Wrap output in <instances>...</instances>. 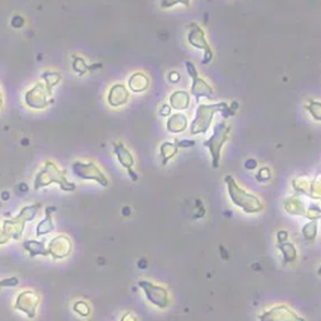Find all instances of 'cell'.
<instances>
[{
  "instance_id": "obj_16",
  "label": "cell",
  "mask_w": 321,
  "mask_h": 321,
  "mask_svg": "<svg viewBox=\"0 0 321 321\" xmlns=\"http://www.w3.org/2000/svg\"><path fill=\"white\" fill-rule=\"evenodd\" d=\"M23 247H24L25 251L29 252L31 257L34 256H49V250L48 247H46V243L40 242V241H34V240H28L23 243Z\"/></svg>"
},
{
  "instance_id": "obj_17",
  "label": "cell",
  "mask_w": 321,
  "mask_h": 321,
  "mask_svg": "<svg viewBox=\"0 0 321 321\" xmlns=\"http://www.w3.org/2000/svg\"><path fill=\"white\" fill-rule=\"evenodd\" d=\"M171 107L177 111H183L190 106V94L185 91H176L170 97Z\"/></svg>"
},
{
  "instance_id": "obj_12",
  "label": "cell",
  "mask_w": 321,
  "mask_h": 321,
  "mask_svg": "<svg viewBox=\"0 0 321 321\" xmlns=\"http://www.w3.org/2000/svg\"><path fill=\"white\" fill-rule=\"evenodd\" d=\"M113 149H114L117 160H118L119 163L122 164V167L126 168L128 172L132 171V168H133L134 166V157L133 155L130 153L129 149L121 142H113Z\"/></svg>"
},
{
  "instance_id": "obj_21",
  "label": "cell",
  "mask_w": 321,
  "mask_h": 321,
  "mask_svg": "<svg viewBox=\"0 0 321 321\" xmlns=\"http://www.w3.org/2000/svg\"><path fill=\"white\" fill-rule=\"evenodd\" d=\"M73 310L78 314L79 316H89L91 314V306H89L88 303H85L83 300H79L77 303H74V306H73Z\"/></svg>"
},
{
  "instance_id": "obj_28",
  "label": "cell",
  "mask_w": 321,
  "mask_h": 321,
  "mask_svg": "<svg viewBox=\"0 0 321 321\" xmlns=\"http://www.w3.org/2000/svg\"><path fill=\"white\" fill-rule=\"evenodd\" d=\"M170 80H171V82H173V83L178 82V80H179V74H178V73H176V72L171 73V74H170Z\"/></svg>"
},
{
  "instance_id": "obj_18",
  "label": "cell",
  "mask_w": 321,
  "mask_h": 321,
  "mask_svg": "<svg viewBox=\"0 0 321 321\" xmlns=\"http://www.w3.org/2000/svg\"><path fill=\"white\" fill-rule=\"evenodd\" d=\"M148 87V78L145 76H143L142 73H136L133 76L130 77L129 79V88L133 92H143L147 89Z\"/></svg>"
},
{
  "instance_id": "obj_11",
  "label": "cell",
  "mask_w": 321,
  "mask_h": 321,
  "mask_svg": "<svg viewBox=\"0 0 321 321\" xmlns=\"http://www.w3.org/2000/svg\"><path fill=\"white\" fill-rule=\"evenodd\" d=\"M27 104L33 109H43L47 107V93L44 91V87L38 84L33 89L28 92L25 96Z\"/></svg>"
},
{
  "instance_id": "obj_30",
  "label": "cell",
  "mask_w": 321,
  "mask_h": 321,
  "mask_svg": "<svg viewBox=\"0 0 321 321\" xmlns=\"http://www.w3.org/2000/svg\"><path fill=\"white\" fill-rule=\"evenodd\" d=\"M3 106V97H1V92H0V108Z\"/></svg>"
},
{
  "instance_id": "obj_7",
  "label": "cell",
  "mask_w": 321,
  "mask_h": 321,
  "mask_svg": "<svg viewBox=\"0 0 321 321\" xmlns=\"http://www.w3.org/2000/svg\"><path fill=\"white\" fill-rule=\"evenodd\" d=\"M187 40L192 47H194V48L197 49H201V50L205 52L202 61L203 64H209V62L212 61L213 53L212 50H211V47H209V42L206 40L205 32H203V29L200 25H197L196 23H191V24L188 25Z\"/></svg>"
},
{
  "instance_id": "obj_10",
  "label": "cell",
  "mask_w": 321,
  "mask_h": 321,
  "mask_svg": "<svg viewBox=\"0 0 321 321\" xmlns=\"http://www.w3.org/2000/svg\"><path fill=\"white\" fill-rule=\"evenodd\" d=\"M48 250L49 256H52L55 260H62V258L68 257L72 254L73 243L67 235H58L50 241Z\"/></svg>"
},
{
  "instance_id": "obj_25",
  "label": "cell",
  "mask_w": 321,
  "mask_h": 321,
  "mask_svg": "<svg viewBox=\"0 0 321 321\" xmlns=\"http://www.w3.org/2000/svg\"><path fill=\"white\" fill-rule=\"evenodd\" d=\"M121 321H138V320H137V318L132 314V312H126L125 315L122 316Z\"/></svg>"
},
{
  "instance_id": "obj_9",
  "label": "cell",
  "mask_w": 321,
  "mask_h": 321,
  "mask_svg": "<svg viewBox=\"0 0 321 321\" xmlns=\"http://www.w3.org/2000/svg\"><path fill=\"white\" fill-rule=\"evenodd\" d=\"M186 68H187V72L188 74H190V77L192 78L191 91L192 94L196 97L197 102H200V99L202 97L212 98L213 97L212 87H211L205 79L200 78L198 73H197L196 67H194V64L191 63V62H186Z\"/></svg>"
},
{
  "instance_id": "obj_19",
  "label": "cell",
  "mask_w": 321,
  "mask_h": 321,
  "mask_svg": "<svg viewBox=\"0 0 321 321\" xmlns=\"http://www.w3.org/2000/svg\"><path fill=\"white\" fill-rule=\"evenodd\" d=\"M177 147H178V145H177L176 143H171V142H164L160 144V156H162V158H163L164 164H166L167 162L171 160V158H173L175 156H176Z\"/></svg>"
},
{
  "instance_id": "obj_27",
  "label": "cell",
  "mask_w": 321,
  "mask_h": 321,
  "mask_svg": "<svg viewBox=\"0 0 321 321\" xmlns=\"http://www.w3.org/2000/svg\"><path fill=\"white\" fill-rule=\"evenodd\" d=\"M178 147H191V145L194 144L193 141H181V142L176 143Z\"/></svg>"
},
{
  "instance_id": "obj_24",
  "label": "cell",
  "mask_w": 321,
  "mask_h": 321,
  "mask_svg": "<svg viewBox=\"0 0 321 321\" xmlns=\"http://www.w3.org/2000/svg\"><path fill=\"white\" fill-rule=\"evenodd\" d=\"M9 239L10 237L6 235L5 231H4L3 228H0V246L5 245V243L9 241Z\"/></svg>"
},
{
  "instance_id": "obj_4",
  "label": "cell",
  "mask_w": 321,
  "mask_h": 321,
  "mask_svg": "<svg viewBox=\"0 0 321 321\" xmlns=\"http://www.w3.org/2000/svg\"><path fill=\"white\" fill-rule=\"evenodd\" d=\"M72 172L74 173V176L84 179V181H96L103 187H107L109 185L107 176L94 162L76 160L72 163Z\"/></svg>"
},
{
  "instance_id": "obj_29",
  "label": "cell",
  "mask_w": 321,
  "mask_h": 321,
  "mask_svg": "<svg viewBox=\"0 0 321 321\" xmlns=\"http://www.w3.org/2000/svg\"><path fill=\"white\" fill-rule=\"evenodd\" d=\"M246 167H247V168H251V170H254L255 167H256V162H255L254 160H249V162L246 163Z\"/></svg>"
},
{
  "instance_id": "obj_1",
  "label": "cell",
  "mask_w": 321,
  "mask_h": 321,
  "mask_svg": "<svg viewBox=\"0 0 321 321\" xmlns=\"http://www.w3.org/2000/svg\"><path fill=\"white\" fill-rule=\"evenodd\" d=\"M53 183H57L65 192H72L76 190V185L67 179V172L61 170L58 164L52 160H47L42 170L36 173L34 179V190H40Z\"/></svg>"
},
{
  "instance_id": "obj_14",
  "label": "cell",
  "mask_w": 321,
  "mask_h": 321,
  "mask_svg": "<svg viewBox=\"0 0 321 321\" xmlns=\"http://www.w3.org/2000/svg\"><path fill=\"white\" fill-rule=\"evenodd\" d=\"M187 128V117L182 113L172 114L167 121V129L171 133H181Z\"/></svg>"
},
{
  "instance_id": "obj_2",
  "label": "cell",
  "mask_w": 321,
  "mask_h": 321,
  "mask_svg": "<svg viewBox=\"0 0 321 321\" xmlns=\"http://www.w3.org/2000/svg\"><path fill=\"white\" fill-rule=\"evenodd\" d=\"M218 112L222 113L225 118H227L235 113V111L225 102L215 104H200L196 111V117L191 125V133L198 134L207 132L213 119V115Z\"/></svg>"
},
{
  "instance_id": "obj_5",
  "label": "cell",
  "mask_w": 321,
  "mask_h": 321,
  "mask_svg": "<svg viewBox=\"0 0 321 321\" xmlns=\"http://www.w3.org/2000/svg\"><path fill=\"white\" fill-rule=\"evenodd\" d=\"M138 286L144 291L147 300L152 305L157 306L158 309H166L170 306V294H168V290L166 288L156 285V284L147 281V280L138 281Z\"/></svg>"
},
{
  "instance_id": "obj_13",
  "label": "cell",
  "mask_w": 321,
  "mask_h": 321,
  "mask_svg": "<svg viewBox=\"0 0 321 321\" xmlns=\"http://www.w3.org/2000/svg\"><path fill=\"white\" fill-rule=\"evenodd\" d=\"M128 92L125 85L115 84L113 85L108 94V103L112 107H119L127 103Z\"/></svg>"
},
{
  "instance_id": "obj_23",
  "label": "cell",
  "mask_w": 321,
  "mask_h": 321,
  "mask_svg": "<svg viewBox=\"0 0 321 321\" xmlns=\"http://www.w3.org/2000/svg\"><path fill=\"white\" fill-rule=\"evenodd\" d=\"M19 284V280L16 277H9V279L0 280V289L3 288H14Z\"/></svg>"
},
{
  "instance_id": "obj_26",
  "label": "cell",
  "mask_w": 321,
  "mask_h": 321,
  "mask_svg": "<svg viewBox=\"0 0 321 321\" xmlns=\"http://www.w3.org/2000/svg\"><path fill=\"white\" fill-rule=\"evenodd\" d=\"M170 114H171V107L167 106V104L162 106V108H160V115L166 117V115H170Z\"/></svg>"
},
{
  "instance_id": "obj_6",
  "label": "cell",
  "mask_w": 321,
  "mask_h": 321,
  "mask_svg": "<svg viewBox=\"0 0 321 321\" xmlns=\"http://www.w3.org/2000/svg\"><path fill=\"white\" fill-rule=\"evenodd\" d=\"M230 126L226 122H220L213 129L212 137L209 141L205 142V145L209 147L212 155L213 167H218V160H220V151H221L222 145L227 140L228 133H230Z\"/></svg>"
},
{
  "instance_id": "obj_22",
  "label": "cell",
  "mask_w": 321,
  "mask_h": 321,
  "mask_svg": "<svg viewBox=\"0 0 321 321\" xmlns=\"http://www.w3.org/2000/svg\"><path fill=\"white\" fill-rule=\"evenodd\" d=\"M190 1L191 0H160V6L162 8H170V6H173L175 4H183L186 6H190Z\"/></svg>"
},
{
  "instance_id": "obj_20",
  "label": "cell",
  "mask_w": 321,
  "mask_h": 321,
  "mask_svg": "<svg viewBox=\"0 0 321 321\" xmlns=\"http://www.w3.org/2000/svg\"><path fill=\"white\" fill-rule=\"evenodd\" d=\"M307 111L310 112V114L312 115V118L316 119V121H321V103L318 100L310 99L309 104L306 106Z\"/></svg>"
},
{
  "instance_id": "obj_15",
  "label": "cell",
  "mask_w": 321,
  "mask_h": 321,
  "mask_svg": "<svg viewBox=\"0 0 321 321\" xmlns=\"http://www.w3.org/2000/svg\"><path fill=\"white\" fill-rule=\"evenodd\" d=\"M57 209L55 207H47V216L39 225L36 226L35 233L36 236H43V235H48L54 230V222H53L52 212H55Z\"/></svg>"
},
{
  "instance_id": "obj_8",
  "label": "cell",
  "mask_w": 321,
  "mask_h": 321,
  "mask_svg": "<svg viewBox=\"0 0 321 321\" xmlns=\"http://www.w3.org/2000/svg\"><path fill=\"white\" fill-rule=\"evenodd\" d=\"M40 296L33 290L21 291L18 295L16 301V307L19 311L24 312L29 319H34L36 316V309L39 306Z\"/></svg>"
},
{
  "instance_id": "obj_3",
  "label": "cell",
  "mask_w": 321,
  "mask_h": 321,
  "mask_svg": "<svg viewBox=\"0 0 321 321\" xmlns=\"http://www.w3.org/2000/svg\"><path fill=\"white\" fill-rule=\"evenodd\" d=\"M39 209H40L39 203L23 207V209H20V212L18 213V216L4 221L3 230L5 231V233L10 237V239L19 240L21 236H23L25 224L32 221V220L35 217V215L38 213Z\"/></svg>"
}]
</instances>
